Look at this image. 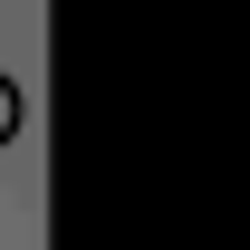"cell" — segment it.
Listing matches in <instances>:
<instances>
[{"instance_id": "1", "label": "cell", "mask_w": 250, "mask_h": 250, "mask_svg": "<svg viewBox=\"0 0 250 250\" xmlns=\"http://www.w3.org/2000/svg\"><path fill=\"white\" fill-rule=\"evenodd\" d=\"M10 135H20V87L0 77V145H10Z\"/></svg>"}]
</instances>
